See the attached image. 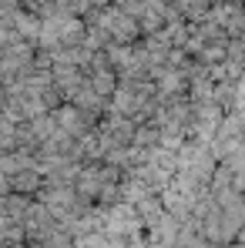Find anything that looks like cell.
Wrapping results in <instances>:
<instances>
[{
  "instance_id": "6da1fadb",
  "label": "cell",
  "mask_w": 245,
  "mask_h": 248,
  "mask_svg": "<svg viewBox=\"0 0 245 248\" xmlns=\"http://www.w3.org/2000/svg\"><path fill=\"white\" fill-rule=\"evenodd\" d=\"M54 84H57V91H61V94H67V97H71V94L84 84V78H81V71H78V67H71V64H57V67H54Z\"/></svg>"
},
{
  "instance_id": "7a4b0ae2",
  "label": "cell",
  "mask_w": 245,
  "mask_h": 248,
  "mask_svg": "<svg viewBox=\"0 0 245 248\" xmlns=\"http://www.w3.org/2000/svg\"><path fill=\"white\" fill-rule=\"evenodd\" d=\"M208 7H212V0H175V14L178 17H188V20H202L205 14H208Z\"/></svg>"
},
{
  "instance_id": "3957f363",
  "label": "cell",
  "mask_w": 245,
  "mask_h": 248,
  "mask_svg": "<svg viewBox=\"0 0 245 248\" xmlns=\"http://www.w3.org/2000/svg\"><path fill=\"white\" fill-rule=\"evenodd\" d=\"M17 27H20L27 37H37V34H41V20H34V17H17Z\"/></svg>"
}]
</instances>
